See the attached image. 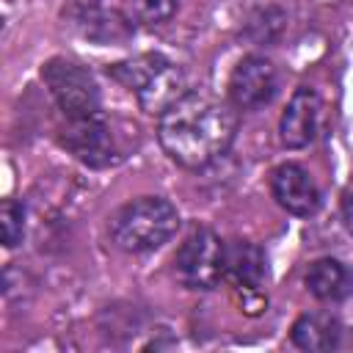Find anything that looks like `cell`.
<instances>
[{
  "label": "cell",
  "instance_id": "11",
  "mask_svg": "<svg viewBox=\"0 0 353 353\" xmlns=\"http://www.w3.org/2000/svg\"><path fill=\"white\" fill-rule=\"evenodd\" d=\"M306 287L320 301H342L353 290V276L342 262L325 256V259H317L309 265Z\"/></svg>",
  "mask_w": 353,
  "mask_h": 353
},
{
  "label": "cell",
  "instance_id": "3",
  "mask_svg": "<svg viewBox=\"0 0 353 353\" xmlns=\"http://www.w3.org/2000/svg\"><path fill=\"white\" fill-rule=\"evenodd\" d=\"M110 72L130 91H135L146 113H165L185 94L182 72L163 55H138L135 61L116 63Z\"/></svg>",
  "mask_w": 353,
  "mask_h": 353
},
{
  "label": "cell",
  "instance_id": "4",
  "mask_svg": "<svg viewBox=\"0 0 353 353\" xmlns=\"http://www.w3.org/2000/svg\"><path fill=\"white\" fill-rule=\"evenodd\" d=\"M41 77L66 121L99 116V85L85 66L66 58H52Z\"/></svg>",
  "mask_w": 353,
  "mask_h": 353
},
{
  "label": "cell",
  "instance_id": "7",
  "mask_svg": "<svg viewBox=\"0 0 353 353\" xmlns=\"http://www.w3.org/2000/svg\"><path fill=\"white\" fill-rule=\"evenodd\" d=\"M276 85L279 80L273 63L262 55H248L234 66L229 77V99L243 110H254L276 97Z\"/></svg>",
  "mask_w": 353,
  "mask_h": 353
},
{
  "label": "cell",
  "instance_id": "14",
  "mask_svg": "<svg viewBox=\"0 0 353 353\" xmlns=\"http://www.w3.org/2000/svg\"><path fill=\"white\" fill-rule=\"evenodd\" d=\"M0 229H3V243L14 248L22 234H25V207L14 199H6L0 207Z\"/></svg>",
  "mask_w": 353,
  "mask_h": 353
},
{
  "label": "cell",
  "instance_id": "2",
  "mask_svg": "<svg viewBox=\"0 0 353 353\" xmlns=\"http://www.w3.org/2000/svg\"><path fill=\"white\" fill-rule=\"evenodd\" d=\"M179 229V212L171 201L143 196L124 204L110 218V237L121 251L143 254L160 248Z\"/></svg>",
  "mask_w": 353,
  "mask_h": 353
},
{
  "label": "cell",
  "instance_id": "13",
  "mask_svg": "<svg viewBox=\"0 0 353 353\" xmlns=\"http://www.w3.org/2000/svg\"><path fill=\"white\" fill-rule=\"evenodd\" d=\"M179 8V0H130V14L143 25H163Z\"/></svg>",
  "mask_w": 353,
  "mask_h": 353
},
{
  "label": "cell",
  "instance_id": "5",
  "mask_svg": "<svg viewBox=\"0 0 353 353\" xmlns=\"http://www.w3.org/2000/svg\"><path fill=\"white\" fill-rule=\"evenodd\" d=\"M226 243L212 229H193L174 256L176 279L190 290H212L223 279Z\"/></svg>",
  "mask_w": 353,
  "mask_h": 353
},
{
  "label": "cell",
  "instance_id": "12",
  "mask_svg": "<svg viewBox=\"0 0 353 353\" xmlns=\"http://www.w3.org/2000/svg\"><path fill=\"white\" fill-rule=\"evenodd\" d=\"M339 336H342L339 320L320 312L303 314L292 325V342L301 350H331L339 345Z\"/></svg>",
  "mask_w": 353,
  "mask_h": 353
},
{
  "label": "cell",
  "instance_id": "15",
  "mask_svg": "<svg viewBox=\"0 0 353 353\" xmlns=\"http://www.w3.org/2000/svg\"><path fill=\"white\" fill-rule=\"evenodd\" d=\"M339 210H342V221H345V229L353 234V179L345 185L342 190V201H339Z\"/></svg>",
  "mask_w": 353,
  "mask_h": 353
},
{
  "label": "cell",
  "instance_id": "6",
  "mask_svg": "<svg viewBox=\"0 0 353 353\" xmlns=\"http://www.w3.org/2000/svg\"><path fill=\"white\" fill-rule=\"evenodd\" d=\"M265 276H268V262H265V251L256 243L248 240L226 243L223 279L232 284V292L243 312L259 314L268 306V298L262 292Z\"/></svg>",
  "mask_w": 353,
  "mask_h": 353
},
{
  "label": "cell",
  "instance_id": "8",
  "mask_svg": "<svg viewBox=\"0 0 353 353\" xmlns=\"http://www.w3.org/2000/svg\"><path fill=\"white\" fill-rule=\"evenodd\" d=\"M270 190L273 199L279 201V207H284L292 215H314L320 207V190L314 185V179L309 176L306 168H301L298 163H281L273 168L270 174Z\"/></svg>",
  "mask_w": 353,
  "mask_h": 353
},
{
  "label": "cell",
  "instance_id": "1",
  "mask_svg": "<svg viewBox=\"0 0 353 353\" xmlns=\"http://www.w3.org/2000/svg\"><path fill=\"white\" fill-rule=\"evenodd\" d=\"M237 119L229 105L185 91L165 113H160V143L171 160L185 168H204L218 160L234 141Z\"/></svg>",
  "mask_w": 353,
  "mask_h": 353
},
{
  "label": "cell",
  "instance_id": "9",
  "mask_svg": "<svg viewBox=\"0 0 353 353\" xmlns=\"http://www.w3.org/2000/svg\"><path fill=\"white\" fill-rule=\"evenodd\" d=\"M317 119H320V97L314 88L309 85H301L284 113H281V121H279V138L287 149H303L312 138H314V130H317Z\"/></svg>",
  "mask_w": 353,
  "mask_h": 353
},
{
  "label": "cell",
  "instance_id": "10",
  "mask_svg": "<svg viewBox=\"0 0 353 353\" xmlns=\"http://www.w3.org/2000/svg\"><path fill=\"white\" fill-rule=\"evenodd\" d=\"M61 141L77 160H83L88 165H108L113 157V141H110V130H108L102 113L91 116V119L69 121Z\"/></svg>",
  "mask_w": 353,
  "mask_h": 353
}]
</instances>
